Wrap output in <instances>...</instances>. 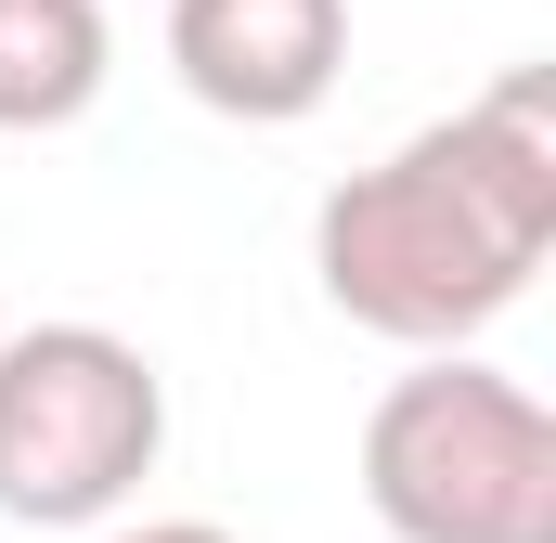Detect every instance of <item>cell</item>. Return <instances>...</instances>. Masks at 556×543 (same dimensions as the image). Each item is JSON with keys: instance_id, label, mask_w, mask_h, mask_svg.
I'll list each match as a JSON object with an SVG mask.
<instances>
[{"instance_id": "cell-2", "label": "cell", "mask_w": 556, "mask_h": 543, "mask_svg": "<svg viewBox=\"0 0 556 543\" xmlns=\"http://www.w3.org/2000/svg\"><path fill=\"white\" fill-rule=\"evenodd\" d=\"M363 505L389 543H556V414L505 363L440 350L363 414Z\"/></svg>"}, {"instance_id": "cell-6", "label": "cell", "mask_w": 556, "mask_h": 543, "mask_svg": "<svg viewBox=\"0 0 556 543\" xmlns=\"http://www.w3.org/2000/svg\"><path fill=\"white\" fill-rule=\"evenodd\" d=\"M91 543H233L220 518H117V531H91Z\"/></svg>"}, {"instance_id": "cell-4", "label": "cell", "mask_w": 556, "mask_h": 543, "mask_svg": "<svg viewBox=\"0 0 556 543\" xmlns=\"http://www.w3.org/2000/svg\"><path fill=\"white\" fill-rule=\"evenodd\" d=\"M168 78L233 130H298L350 78V0H168Z\"/></svg>"}, {"instance_id": "cell-5", "label": "cell", "mask_w": 556, "mask_h": 543, "mask_svg": "<svg viewBox=\"0 0 556 543\" xmlns=\"http://www.w3.org/2000/svg\"><path fill=\"white\" fill-rule=\"evenodd\" d=\"M117 78L104 0H0V130H78Z\"/></svg>"}, {"instance_id": "cell-1", "label": "cell", "mask_w": 556, "mask_h": 543, "mask_svg": "<svg viewBox=\"0 0 556 543\" xmlns=\"http://www.w3.org/2000/svg\"><path fill=\"white\" fill-rule=\"evenodd\" d=\"M544 260H556V65H518L505 91L427 117L415 142H389L311 207L324 311L415 363L492 337Z\"/></svg>"}, {"instance_id": "cell-3", "label": "cell", "mask_w": 556, "mask_h": 543, "mask_svg": "<svg viewBox=\"0 0 556 543\" xmlns=\"http://www.w3.org/2000/svg\"><path fill=\"white\" fill-rule=\"evenodd\" d=\"M168 453V376L117 324L0 337V518L13 531H117Z\"/></svg>"}]
</instances>
